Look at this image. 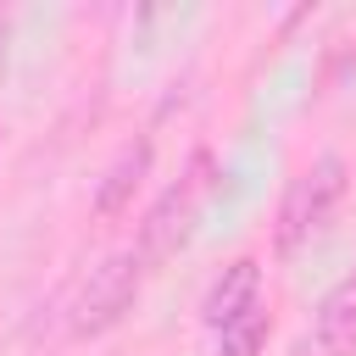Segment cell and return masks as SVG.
<instances>
[{
  "mask_svg": "<svg viewBox=\"0 0 356 356\" xmlns=\"http://www.w3.org/2000/svg\"><path fill=\"white\" fill-rule=\"evenodd\" d=\"M256 295H261V261H256V256H234V261L211 278V289H206V300H200V323H206V328H228L239 312L256 306Z\"/></svg>",
  "mask_w": 356,
  "mask_h": 356,
  "instance_id": "cell-5",
  "label": "cell"
},
{
  "mask_svg": "<svg viewBox=\"0 0 356 356\" xmlns=\"http://www.w3.org/2000/svg\"><path fill=\"white\" fill-rule=\"evenodd\" d=\"M267 334H273V312L256 300V306H250V312H239L228 328H217V345H222V356H261Z\"/></svg>",
  "mask_w": 356,
  "mask_h": 356,
  "instance_id": "cell-7",
  "label": "cell"
},
{
  "mask_svg": "<svg viewBox=\"0 0 356 356\" xmlns=\"http://www.w3.org/2000/svg\"><path fill=\"white\" fill-rule=\"evenodd\" d=\"M150 161H156V145H150V139H128V145L111 156V167H106L100 184H95V217H100V222H111V217H122V211L134 206L139 184L150 178Z\"/></svg>",
  "mask_w": 356,
  "mask_h": 356,
  "instance_id": "cell-4",
  "label": "cell"
},
{
  "mask_svg": "<svg viewBox=\"0 0 356 356\" xmlns=\"http://www.w3.org/2000/svg\"><path fill=\"white\" fill-rule=\"evenodd\" d=\"M339 200H345V161L339 156H317L300 178H289L284 195H278V217H273L278 256H295L317 228H328Z\"/></svg>",
  "mask_w": 356,
  "mask_h": 356,
  "instance_id": "cell-1",
  "label": "cell"
},
{
  "mask_svg": "<svg viewBox=\"0 0 356 356\" xmlns=\"http://www.w3.org/2000/svg\"><path fill=\"white\" fill-rule=\"evenodd\" d=\"M312 339L323 356H356V273H345L312 317Z\"/></svg>",
  "mask_w": 356,
  "mask_h": 356,
  "instance_id": "cell-6",
  "label": "cell"
},
{
  "mask_svg": "<svg viewBox=\"0 0 356 356\" xmlns=\"http://www.w3.org/2000/svg\"><path fill=\"white\" fill-rule=\"evenodd\" d=\"M6 39H11V22H6V11H0V72H6Z\"/></svg>",
  "mask_w": 356,
  "mask_h": 356,
  "instance_id": "cell-8",
  "label": "cell"
},
{
  "mask_svg": "<svg viewBox=\"0 0 356 356\" xmlns=\"http://www.w3.org/2000/svg\"><path fill=\"white\" fill-rule=\"evenodd\" d=\"M139 284H145L139 250H111L100 267H89V278H83V289H78V300H72V317H67L72 339H100V334H111V328L134 312Z\"/></svg>",
  "mask_w": 356,
  "mask_h": 356,
  "instance_id": "cell-2",
  "label": "cell"
},
{
  "mask_svg": "<svg viewBox=\"0 0 356 356\" xmlns=\"http://www.w3.org/2000/svg\"><path fill=\"white\" fill-rule=\"evenodd\" d=\"M195 206H200L195 184H172V189L156 195V206H150L145 222H139V261H145V267H161V261H172V256L189 245V234H195Z\"/></svg>",
  "mask_w": 356,
  "mask_h": 356,
  "instance_id": "cell-3",
  "label": "cell"
}]
</instances>
